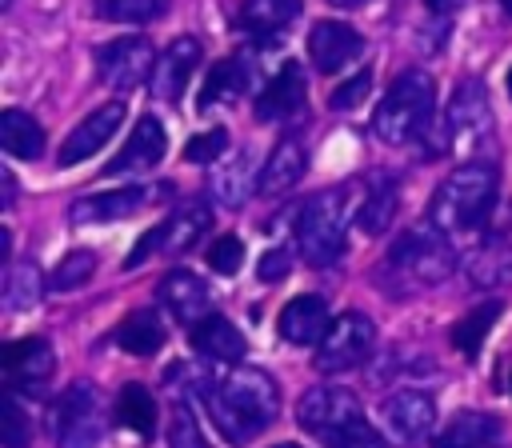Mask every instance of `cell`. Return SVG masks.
<instances>
[{
  "instance_id": "1",
  "label": "cell",
  "mask_w": 512,
  "mask_h": 448,
  "mask_svg": "<svg viewBox=\"0 0 512 448\" xmlns=\"http://www.w3.org/2000/svg\"><path fill=\"white\" fill-rule=\"evenodd\" d=\"M208 412L220 428V436L236 448L252 444L256 436H264L272 428V420L280 416V388L264 368H228L212 380V388L204 392Z\"/></svg>"
},
{
  "instance_id": "2",
  "label": "cell",
  "mask_w": 512,
  "mask_h": 448,
  "mask_svg": "<svg viewBox=\"0 0 512 448\" xmlns=\"http://www.w3.org/2000/svg\"><path fill=\"white\" fill-rule=\"evenodd\" d=\"M496 204V164L492 160H468L452 168L428 204V220L444 232H472L488 220Z\"/></svg>"
},
{
  "instance_id": "3",
  "label": "cell",
  "mask_w": 512,
  "mask_h": 448,
  "mask_svg": "<svg viewBox=\"0 0 512 448\" xmlns=\"http://www.w3.org/2000/svg\"><path fill=\"white\" fill-rule=\"evenodd\" d=\"M432 108H436V84L428 72L420 68H408L400 72L384 100L376 104L372 112V132L376 140L384 144H408V140H420L428 132V120H432Z\"/></svg>"
},
{
  "instance_id": "4",
  "label": "cell",
  "mask_w": 512,
  "mask_h": 448,
  "mask_svg": "<svg viewBox=\"0 0 512 448\" xmlns=\"http://www.w3.org/2000/svg\"><path fill=\"white\" fill-rule=\"evenodd\" d=\"M456 268V248L448 244V232L428 224H416L396 236L388 248V276H396L404 288H432L448 280Z\"/></svg>"
},
{
  "instance_id": "5",
  "label": "cell",
  "mask_w": 512,
  "mask_h": 448,
  "mask_svg": "<svg viewBox=\"0 0 512 448\" xmlns=\"http://www.w3.org/2000/svg\"><path fill=\"white\" fill-rule=\"evenodd\" d=\"M344 236H348V200L340 188H328L300 208L296 244L312 268L336 264V256L344 252Z\"/></svg>"
},
{
  "instance_id": "6",
  "label": "cell",
  "mask_w": 512,
  "mask_h": 448,
  "mask_svg": "<svg viewBox=\"0 0 512 448\" xmlns=\"http://www.w3.org/2000/svg\"><path fill=\"white\" fill-rule=\"evenodd\" d=\"M52 440L56 448H96L104 436V408L92 380H72L52 404Z\"/></svg>"
},
{
  "instance_id": "7",
  "label": "cell",
  "mask_w": 512,
  "mask_h": 448,
  "mask_svg": "<svg viewBox=\"0 0 512 448\" xmlns=\"http://www.w3.org/2000/svg\"><path fill=\"white\" fill-rule=\"evenodd\" d=\"M372 348H376V324H372V316L368 312H344L320 336L316 356H312V368L324 372V376H336V372L360 368L372 356Z\"/></svg>"
},
{
  "instance_id": "8",
  "label": "cell",
  "mask_w": 512,
  "mask_h": 448,
  "mask_svg": "<svg viewBox=\"0 0 512 448\" xmlns=\"http://www.w3.org/2000/svg\"><path fill=\"white\" fill-rule=\"evenodd\" d=\"M208 224H212V212H208L204 200L180 204L168 220H160L156 228H148V232L140 236V244H136V248L128 252V260H124V272L140 268L148 256H180V252H188V248L208 232Z\"/></svg>"
},
{
  "instance_id": "9",
  "label": "cell",
  "mask_w": 512,
  "mask_h": 448,
  "mask_svg": "<svg viewBox=\"0 0 512 448\" xmlns=\"http://www.w3.org/2000/svg\"><path fill=\"white\" fill-rule=\"evenodd\" d=\"M492 136V108H488V92L480 80H464L456 84L448 112H444V144L452 148H476Z\"/></svg>"
},
{
  "instance_id": "10",
  "label": "cell",
  "mask_w": 512,
  "mask_h": 448,
  "mask_svg": "<svg viewBox=\"0 0 512 448\" xmlns=\"http://www.w3.org/2000/svg\"><path fill=\"white\" fill-rule=\"evenodd\" d=\"M380 424L392 444L400 448H420L432 436L436 424V400L420 388H400L380 404Z\"/></svg>"
},
{
  "instance_id": "11",
  "label": "cell",
  "mask_w": 512,
  "mask_h": 448,
  "mask_svg": "<svg viewBox=\"0 0 512 448\" xmlns=\"http://www.w3.org/2000/svg\"><path fill=\"white\" fill-rule=\"evenodd\" d=\"M156 52L144 36H120L96 48V72L112 92H132L136 84L152 80Z\"/></svg>"
},
{
  "instance_id": "12",
  "label": "cell",
  "mask_w": 512,
  "mask_h": 448,
  "mask_svg": "<svg viewBox=\"0 0 512 448\" xmlns=\"http://www.w3.org/2000/svg\"><path fill=\"white\" fill-rule=\"evenodd\" d=\"M356 416H360V400L352 388H340V384H312L296 404V420L312 436H328Z\"/></svg>"
},
{
  "instance_id": "13",
  "label": "cell",
  "mask_w": 512,
  "mask_h": 448,
  "mask_svg": "<svg viewBox=\"0 0 512 448\" xmlns=\"http://www.w3.org/2000/svg\"><path fill=\"white\" fill-rule=\"evenodd\" d=\"M120 124H124V100L100 104L96 112H88V116L64 136V144H60V164L68 168V164H80V160L96 156V152L116 136Z\"/></svg>"
},
{
  "instance_id": "14",
  "label": "cell",
  "mask_w": 512,
  "mask_h": 448,
  "mask_svg": "<svg viewBox=\"0 0 512 448\" xmlns=\"http://www.w3.org/2000/svg\"><path fill=\"white\" fill-rule=\"evenodd\" d=\"M164 152H168V132H164V124H160L156 116H140L136 128H132L128 140H124V148L104 164V172H108V176L148 172V168H156V164L164 160Z\"/></svg>"
},
{
  "instance_id": "15",
  "label": "cell",
  "mask_w": 512,
  "mask_h": 448,
  "mask_svg": "<svg viewBox=\"0 0 512 448\" xmlns=\"http://www.w3.org/2000/svg\"><path fill=\"white\" fill-rule=\"evenodd\" d=\"M200 64V40L196 36H176L160 56H156V68H152V96H160L164 104H180L188 80H192V68Z\"/></svg>"
},
{
  "instance_id": "16",
  "label": "cell",
  "mask_w": 512,
  "mask_h": 448,
  "mask_svg": "<svg viewBox=\"0 0 512 448\" xmlns=\"http://www.w3.org/2000/svg\"><path fill=\"white\" fill-rule=\"evenodd\" d=\"M364 52V36L352 28V24H340V20H320L312 24L308 32V56L316 64V72H340L344 64H352L356 56Z\"/></svg>"
},
{
  "instance_id": "17",
  "label": "cell",
  "mask_w": 512,
  "mask_h": 448,
  "mask_svg": "<svg viewBox=\"0 0 512 448\" xmlns=\"http://www.w3.org/2000/svg\"><path fill=\"white\" fill-rule=\"evenodd\" d=\"M156 300L164 304L168 316H176V320H184V324L192 328L196 320L208 316L212 292H208V284H204L196 272H188V268H172V272L156 284Z\"/></svg>"
},
{
  "instance_id": "18",
  "label": "cell",
  "mask_w": 512,
  "mask_h": 448,
  "mask_svg": "<svg viewBox=\"0 0 512 448\" xmlns=\"http://www.w3.org/2000/svg\"><path fill=\"white\" fill-rule=\"evenodd\" d=\"M52 368H56V356L44 336H24L4 348V376L12 388L40 392V384L52 376Z\"/></svg>"
},
{
  "instance_id": "19",
  "label": "cell",
  "mask_w": 512,
  "mask_h": 448,
  "mask_svg": "<svg viewBox=\"0 0 512 448\" xmlns=\"http://www.w3.org/2000/svg\"><path fill=\"white\" fill-rule=\"evenodd\" d=\"M148 204V188H108V192H88L80 200H72L68 220L88 228V224H112L124 220L132 212H140Z\"/></svg>"
},
{
  "instance_id": "20",
  "label": "cell",
  "mask_w": 512,
  "mask_h": 448,
  "mask_svg": "<svg viewBox=\"0 0 512 448\" xmlns=\"http://www.w3.org/2000/svg\"><path fill=\"white\" fill-rule=\"evenodd\" d=\"M332 316H328V300L316 296V292H304V296H292L284 308H280V336L288 344H320V336L328 332Z\"/></svg>"
},
{
  "instance_id": "21",
  "label": "cell",
  "mask_w": 512,
  "mask_h": 448,
  "mask_svg": "<svg viewBox=\"0 0 512 448\" xmlns=\"http://www.w3.org/2000/svg\"><path fill=\"white\" fill-rule=\"evenodd\" d=\"M500 432L504 424L492 416V412H476V408H464L456 412L432 440V448H496L500 444Z\"/></svg>"
},
{
  "instance_id": "22",
  "label": "cell",
  "mask_w": 512,
  "mask_h": 448,
  "mask_svg": "<svg viewBox=\"0 0 512 448\" xmlns=\"http://www.w3.org/2000/svg\"><path fill=\"white\" fill-rule=\"evenodd\" d=\"M304 168H308L304 144H300V140H292V136H284V140L268 152V160L260 164L256 192H260V196H280V192H288V188H296V184H300Z\"/></svg>"
},
{
  "instance_id": "23",
  "label": "cell",
  "mask_w": 512,
  "mask_h": 448,
  "mask_svg": "<svg viewBox=\"0 0 512 448\" xmlns=\"http://www.w3.org/2000/svg\"><path fill=\"white\" fill-rule=\"evenodd\" d=\"M192 348L200 356H208V360H220V364H236L248 352L244 332L228 316H220V312H208L204 320L192 324Z\"/></svg>"
},
{
  "instance_id": "24",
  "label": "cell",
  "mask_w": 512,
  "mask_h": 448,
  "mask_svg": "<svg viewBox=\"0 0 512 448\" xmlns=\"http://www.w3.org/2000/svg\"><path fill=\"white\" fill-rule=\"evenodd\" d=\"M464 276L472 288H508L512 284V244L504 236H488L464 260Z\"/></svg>"
},
{
  "instance_id": "25",
  "label": "cell",
  "mask_w": 512,
  "mask_h": 448,
  "mask_svg": "<svg viewBox=\"0 0 512 448\" xmlns=\"http://www.w3.org/2000/svg\"><path fill=\"white\" fill-rule=\"evenodd\" d=\"M304 104V72L296 60H288L256 96V116L260 120H288Z\"/></svg>"
},
{
  "instance_id": "26",
  "label": "cell",
  "mask_w": 512,
  "mask_h": 448,
  "mask_svg": "<svg viewBox=\"0 0 512 448\" xmlns=\"http://www.w3.org/2000/svg\"><path fill=\"white\" fill-rule=\"evenodd\" d=\"M256 180H260V172H256V164H252V152L240 148L232 160H224V164L208 176V192H212L216 204L240 208V204L248 200V192H256Z\"/></svg>"
},
{
  "instance_id": "27",
  "label": "cell",
  "mask_w": 512,
  "mask_h": 448,
  "mask_svg": "<svg viewBox=\"0 0 512 448\" xmlns=\"http://www.w3.org/2000/svg\"><path fill=\"white\" fill-rule=\"evenodd\" d=\"M252 84V72L244 64V56H228V60H216L204 76V88H200V108H212L220 100H236L244 96Z\"/></svg>"
},
{
  "instance_id": "28",
  "label": "cell",
  "mask_w": 512,
  "mask_h": 448,
  "mask_svg": "<svg viewBox=\"0 0 512 448\" xmlns=\"http://www.w3.org/2000/svg\"><path fill=\"white\" fill-rule=\"evenodd\" d=\"M0 144L16 160H36L44 152V128L20 108H4L0 112Z\"/></svg>"
},
{
  "instance_id": "29",
  "label": "cell",
  "mask_w": 512,
  "mask_h": 448,
  "mask_svg": "<svg viewBox=\"0 0 512 448\" xmlns=\"http://www.w3.org/2000/svg\"><path fill=\"white\" fill-rule=\"evenodd\" d=\"M164 340H168V332H164L160 316H152V312H128L116 324V344L128 356H152L164 348Z\"/></svg>"
},
{
  "instance_id": "30",
  "label": "cell",
  "mask_w": 512,
  "mask_h": 448,
  "mask_svg": "<svg viewBox=\"0 0 512 448\" xmlns=\"http://www.w3.org/2000/svg\"><path fill=\"white\" fill-rule=\"evenodd\" d=\"M116 420H120L128 432L152 440V436H156V396H152L144 384L128 380V384L120 388V396H116Z\"/></svg>"
},
{
  "instance_id": "31",
  "label": "cell",
  "mask_w": 512,
  "mask_h": 448,
  "mask_svg": "<svg viewBox=\"0 0 512 448\" xmlns=\"http://www.w3.org/2000/svg\"><path fill=\"white\" fill-rule=\"evenodd\" d=\"M300 16V0H244L240 4V28L252 36H276Z\"/></svg>"
},
{
  "instance_id": "32",
  "label": "cell",
  "mask_w": 512,
  "mask_h": 448,
  "mask_svg": "<svg viewBox=\"0 0 512 448\" xmlns=\"http://www.w3.org/2000/svg\"><path fill=\"white\" fill-rule=\"evenodd\" d=\"M500 312H504V300H484L480 308H472L464 320L452 324V344H456L468 360H476V352H480V344L488 340V332H492V324L500 320Z\"/></svg>"
},
{
  "instance_id": "33",
  "label": "cell",
  "mask_w": 512,
  "mask_h": 448,
  "mask_svg": "<svg viewBox=\"0 0 512 448\" xmlns=\"http://www.w3.org/2000/svg\"><path fill=\"white\" fill-rule=\"evenodd\" d=\"M40 296H44L40 268H36L32 260H16V264L8 268V280H4V304H8V308H32Z\"/></svg>"
},
{
  "instance_id": "34",
  "label": "cell",
  "mask_w": 512,
  "mask_h": 448,
  "mask_svg": "<svg viewBox=\"0 0 512 448\" xmlns=\"http://www.w3.org/2000/svg\"><path fill=\"white\" fill-rule=\"evenodd\" d=\"M168 12V0H96V16L112 24H148Z\"/></svg>"
},
{
  "instance_id": "35",
  "label": "cell",
  "mask_w": 512,
  "mask_h": 448,
  "mask_svg": "<svg viewBox=\"0 0 512 448\" xmlns=\"http://www.w3.org/2000/svg\"><path fill=\"white\" fill-rule=\"evenodd\" d=\"M392 216H396V188H392V184H380V188H372L368 200L360 204L356 224H360V232L380 236V232L392 224Z\"/></svg>"
},
{
  "instance_id": "36",
  "label": "cell",
  "mask_w": 512,
  "mask_h": 448,
  "mask_svg": "<svg viewBox=\"0 0 512 448\" xmlns=\"http://www.w3.org/2000/svg\"><path fill=\"white\" fill-rule=\"evenodd\" d=\"M96 272V252H88V248H76V252H68L56 268H52V276H48V288L52 292H72V288H80V284H88V276Z\"/></svg>"
},
{
  "instance_id": "37",
  "label": "cell",
  "mask_w": 512,
  "mask_h": 448,
  "mask_svg": "<svg viewBox=\"0 0 512 448\" xmlns=\"http://www.w3.org/2000/svg\"><path fill=\"white\" fill-rule=\"evenodd\" d=\"M168 448H208V440L200 432V420L188 404H176L168 412Z\"/></svg>"
},
{
  "instance_id": "38",
  "label": "cell",
  "mask_w": 512,
  "mask_h": 448,
  "mask_svg": "<svg viewBox=\"0 0 512 448\" xmlns=\"http://www.w3.org/2000/svg\"><path fill=\"white\" fill-rule=\"evenodd\" d=\"M328 440V448H388V440L364 420V416H356V420H348V424H340L336 432H328L324 436Z\"/></svg>"
},
{
  "instance_id": "39",
  "label": "cell",
  "mask_w": 512,
  "mask_h": 448,
  "mask_svg": "<svg viewBox=\"0 0 512 448\" xmlns=\"http://www.w3.org/2000/svg\"><path fill=\"white\" fill-rule=\"evenodd\" d=\"M224 152H228V128H208L184 144L188 164H216V160H224Z\"/></svg>"
},
{
  "instance_id": "40",
  "label": "cell",
  "mask_w": 512,
  "mask_h": 448,
  "mask_svg": "<svg viewBox=\"0 0 512 448\" xmlns=\"http://www.w3.org/2000/svg\"><path fill=\"white\" fill-rule=\"evenodd\" d=\"M240 264H244V244H240L236 236H220V240H212V248H208V268H212V272H220V276H236Z\"/></svg>"
},
{
  "instance_id": "41",
  "label": "cell",
  "mask_w": 512,
  "mask_h": 448,
  "mask_svg": "<svg viewBox=\"0 0 512 448\" xmlns=\"http://www.w3.org/2000/svg\"><path fill=\"white\" fill-rule=\"evenodd\" d=\"M4 448H28V420L16 396L4 400Z\"/></svg>"
},
{
  "instance_id": "42",
  "label": "cell",
  "mask_w": 512,
  "mask_h": 448,
  "mask_svg": "<svg viewBox=\"0 0 512 448\" xmlns=\"http://www.w3.org/2000/svg\"><path fill=\"white\" fill-rule=\"evenodd\" d=\"M368 88H372V72H356L348 84H340V88L332 92V100H328V104H332L336 112H344V108H356V104L368 96Z\"/></svg>"
},
{
  "instance_id": "43",
  "label": "cell",
  "mask_w": 512,
  "mask_h": 448,
  "mask_svg": "<svg viewBox=\"0 0 512 448\" xmlns=\"http://www.w3.org/2000/svg\"><path fill=\"white\" fill-rule=\"evenodd\" d=\"M288 268H292V256L284 248H268L256 264V276L260 280H280V276H288Z\"/></svg>"
},
{
  "instance_id": "44",
  "label": "cell",
  "mask_w": 512,
  "mask_h": 448,
  "mask_svg": "<svg viewBox=\"0 0 512 448\" xmlns=\"http://www.w3.org/2000/svg\"><path fill=\"white\" fill-rule=\"evenodd\" d=\"M424 4H428V8L436 12V16H452V12H456V8L464 4V0H424Z\"/></svg>"
},
{
  "instance_id": "45",
  "label": "cell",
  "mask_w": 512,
  "mask_h": 448,
  "mask_svg": "<svg viewBox=\"0 0 512 448\" xmlns=\"http://www.w3.org/2000/svg\"><path fill=\"white\" fill-rule=\"evenodd\" d=\"M16 200V180H12V172H4V204H12Z\"/></svg>"
},
{
  "instance_id": "46",
  "label": "cell",
  "mask_w": 512,
  "mask_h": 448,
  "mask_svg": "<svg viewBox=\"0 0 512 448\" xmlns=\"http://www.w3.org/2000/svg\"><path fill=\"white\" fill-rule=\"evenodd\" d=\"M328 4H336V8H360V4H368V0H328Z\"/></svg>"
},
{
  "instance_id": "47",
  "label": "cell",
  "mask_w": 512,
  "mask_h": 448,
  "mask_svg": "<svg viewBox=\"0 0 512 448\" xmlns=\"http://www.w3.org/2000/svg\"><path fill=\"white\" fill-rule=\"evenodd\" d=\"M500 4H504V12H508V16H512V0H500Z\"/></svg>"
},
{
  "instance_id": "48",
  "label": "cell",
  "mask_w": 512,
  "mask_h": 448,
  "mask_svg": "<svg viewBox=\"0 0 512 448\" xmlns=\"http://www.w3.org/2000/svg\"><path fill=\"white\" fill-rule=\"evenodd\" d=\"M272 448H300V444H272Z\"/></svg>"
},
{
  "instance_id": "49",
  "label": "cell",
  "mask_w": 512,
  "mask_h": 448,
  "mask_svg": "<svg viewBox=\"0 0 512 448\" xmlns=\"http://www.w3.org/2000/svg\"><path fill=\"white\" fill-rule=\"evenodd\" d=\"M508 96H512V72H508Z\"/></svg>"
},
{
  "instance_id": "50",
  "label": "cell",
  "mask_w": 512,
  "mask_h": 448,
  "mask_svg": "<svg viewBox=\"0 0 512 448\" xmlns=\"http://www.w3.org/2000/svg\"><path fill=\"white\" fill-rule=\"evenodd\" d=\"M8 4H12V0H0V8H8Z\"/></svg>"
}]
</instances>
